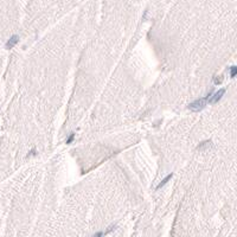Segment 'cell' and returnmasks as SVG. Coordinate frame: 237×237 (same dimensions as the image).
I'll list each match as a JSON object with an SVG mask.
<instances>
[{
  "label": "cell",
  "instance_id": "obj_3",
  "mask_svg": "<svg viewBox=\"0 0 237 237\" xmlns=\"http://www.w3.org/2000/svg\"><path fill=\"white\" fill-rule=\"evenodd\" d=\"M18 42H19V36H17V34L12 36V37L8 39V42L6 43V49H7V50H10V49L14 48V46H16V44H17Z\"/></svg>",
  "mask_w": 237,
  "mask_h": 237
},
{
  "label": "cell",
  "instance_id": "obj_5",
  "mask_svg": "<svg viewBox=\"0 0 237 237\" xmlns=\"http://www.w3.org/2000/svg\"><path fill=\"white\" fill-rule=\"evenodd\" d=\"M209 145H211V141H210V140L204 141V142H201V145L198 146V149H201V148H205V147H206V146H209Z\"/></svg>",
  "mask_w": 237,
  "mask_h": 237
},
{
  "label": "cell",
  "instance_id": "obj_7",
  "mask_svg": "<svg viewBox=\"0 0 237 237\" xmlns=\"http://www.w3.org/2000/svg\"><path fill=\"white\" fill-rule=\"evenodd\" d=\"M223 81V78H222V76H217L216 78H215V84H221V82Z\"/></svg>",
  "mask_w": 237,
  "mask_h": 237
},
{
  "label": "cell",
  "instance_id": "obj_2",
  "mask_svg": "<svg viewBox=\"0 0 237 237\" xmlns=\"http://www.w3.org/2000/svg\"><path fill=\"white\" fill-rule=\"evenodd\" d=\"M224 93H225V89H221V90H218L217 93L211 94V95H210V99H209V102H210V103H217V102L222 99V96L224 95Z\"/></svg>",
  "mask_w": 237,
  "mask_h": 237
},
{
  "label": "cell",
  "instance_id": "obj_4",
  "mask_svg": "<svg viewBox=\"0 0 237 237\" xmlns=\"http://www.w3.org/2000/svg\"><path fill=\"white\" fill-rule=\"evenodd\" d=\"M172 177H173V174H172V173H171V174H169V175H167V177H166V178H165V179H164V180H163V181H161V183H160V184L157 186V189H158V190H159V189H161V187H163V186H164V185H165V184L169 181Z\"/></svg>",
  "mask_w": 237,
  "mask_h": 237
},
{
  "label": "cell",
  "instance_id": "obj_1",
  "mask_svg": "<svg viewBox=\"0 0 237 237\" xmlns=\"http://www.w3.org/2000/svg\"><path fill=\"white\" fill-rule=\"evenodd\" d=\"M210 95H211V94H209L207 96H205L203 99H199V100H197V101L192 102L191 104H189V109H191L192 111H199V110H202L204 107H205L206 102L209 101Z\"/></svg>",
  "mask_w": 237,
  "mask_h": 237
},
{
  "label": "cell",
  "instance_id": "obj_6",
  "mask_svg": "<svg viewBox=\"0 0 237 237\" xmlns=\"http://www.w3.org/2000/svg\"><path fill=\"white\" fill-rule=\"evenodd\" d=\"M237 75V67H231L230 68V76L231 77H235Z\"/></svg>",
  "mask_w": 237,
  "mask_h": 237
},
{
  "label": "cell",
  "instance_id": "obj_8",
  "mask_svg": "<svg viewBox=\"0 0 237 237\" xmlns=\"http://www.w3.org/2000/svg\"><path fill=\"white\" fill-rule=\"evenodd\" d=\"M74 136H75V134H74V133H71L70 137H69L68 140H67V143H70V142H72V140H74Z\"/></svg>",
  "mask_w": 237,
  "mask_h": 237
},
{
  "label": "cell",
  "instance_id": "obj_9",
  "mask_svg": "<svg viewBox=\"0 0 237 237\" xmlns=\"http://www.w3.org/2000/svg\"><path fill=\"white\" fill-rule=\"evenodd\" d=\"M104 234H102V233H97V234H95L94 236H96V237H100V236H103Z\"/></svg>",
  "mask_w": 237,
  "mask_h": 237
}]
</instances>
